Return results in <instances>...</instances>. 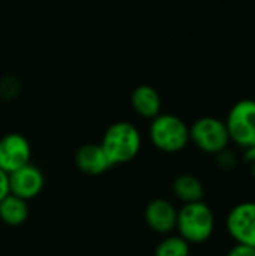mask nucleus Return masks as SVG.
<instances>
[{"label":"nucleus","instance_id":"10","mask_svg":"<svg viewBox=\"0 0 255 256\" xmlns=\"http://www.w3.org/2000/svg\"><path fill=\"white\" fill-rule=\"evenodd\" d=\"M75 165L86 176H101L111 168L101 144H84L75 153Z\"/></svg>","mask_w":255,"mask_h":256},{"label":"nucleus","instance_id":"15","mask_svg":"<svg viewBox=\"0 0 255 256\" xmlns=\"http://www.w3.org/2000/svg\"><path fill=\"white\" fill-rule=\"evenodd\" d=\"M20 90H21V84L12 75H8V76H5L0 81V98L3 100H12V99H15L20 94Z\"/></svg>","mask_w":255,"mask_h":256},{"label":"nucleus","instance_id":"4","mask_svg":"<svg viewBox=\"0 0 255 256\" xmlns=\"http://www.w3.org/2000/svg\"><path fill=\"white\" fill-rule=\"evenodd\" d=\"M189 142L200 152L207 154H218L228 148L230 135L225 122L218 117H200L189 126Z\"/></svg>","mask_w":255,"mask_h":256},{"label":"nucleus","instance_id":"9","mask_svg":"<svg viewBox=\"0 0 255 256\" xmlns=\"http://www.w3.org/2000/svg\"><path fill=\"white\" fill-rule=\"evenodd\" d=\"M144 220L147 226L162 236H168L176 230L177 208L173 202L164 198L152 200L144 210Z\"/></svg>","mask_w":255,"mask_h":256},{"label":"nucleus","instance_id":"17","mask_svg":"<svg viewBox=\"0 0 255 256\" xmlns=\"http://www.w3.org/2000/svg\"><path fill=\"white\" fill-rule=\"evenodd\" d=\"M242 160H243V164L248 166L249 174L255 178V146L245 148L243 156H242Z\"/></svg>","mask_w":255,"mask_h":256},{"label":"nucleus","instance_id":"3","mask_svg":"<svg viewBox=\"0 0 255 256\" xmlns=\"http://www.w3.org/2000/svg\"><path fill=\"white\" fill-rule=\"evenodd\" d=\"M149 138L159 152L174 154L189 144V126L174 114H159L152 118Z\"/></svg>","mask_w":255,"mask_h":256},{"label":"nucleus","instance_id":"16","mask_svg":"<svg viewBox=\"0 0 255 256\" xmlns=\"http://www.w3.org/2000/svg\"><path fill=\"white\" fill-rule=\"evenodd\" d=\"M216 156V165L221 171H225V172H231L237 164H239V159H237V154L231 150V148H225L222 152H219Z\"/></svg>","mask_w":255,"mask_h":256},{"label":"nucleus","instance_id":"6","mask_svg":"<svg viewBox=\"0 0 255 256\" xmlns=\"http://www.w3.org/2000/svg\"><path fill=\"white\" fill-rule=\"evenodd\" d=\"M225 228L237 244L255 248V201H243L231 207Z\"/></svg>","mask_w":255,"mask_h":256},{"label":"nucleus","instance_id":"2","mask_svg":"<svg viewBox=\"0 0 255 256\" xmlns=\"http://www.w3.org/2000/svg\"><path fill=\"white\" fill-rule=\"evenodd\" d=\"M215 213L204 201L183 204L177 210L176 230L189 244H203L215 232Z\"/></svg>","mask_w":255,"mask_h":256},{"label":"nucleus","instance_id":"5","mask_svg":"<svg viewBox=\"0 0 255 256\" xmlns=\"http://www.w3.org/2000/svg\"><path fill=\"white\" fill-rule=\"evenodd\" d=\"M230 141L243 150L255 146V99L236 102L225 118Z\"/></svg>","mask_w":255,"mask_h":256},{"label":"nucleus","instance_id":"18","mask_svg":"<svg viewBox=\"0 0 255 256\" xmlns=\"http://www.w3.org/2000/svg\"><path fill=\"white\" fill-rule=\"evenodd\" d=\"M227 256H255V248L251 246H246V244H234L230 250Z\"/></svg>","mask_w":255,"mask_h":256},{"label":"nucleus","instance_id":"19","mask_svg":"<svg viewBox=\"0 0 255 256\" xmlns=\"http://www.w3.org/2000/svg\"><path fill=\"white\" fill-rule=\"evenodd\" d=\"M9 195V174L0 170V201Z\"/></svg>","mask_w":255,"mask_h":256},{"label":"nucleus","instance_id":"13","mask_svg":"<svg viewBox=\"0 0 255 256\" xmlns=\"http://www.w3.org/2000/svg\"><path fill=\"white\" fill-rule=\"evenodd\" d=\"M29 218L27 201L9 194L0 201V220L9 226H20Z\"/></svg>","mask_w":255,"mask_h":256},{"label":"nucleus","instance_id":"7","mask_svg":"<svg viewBox=\"0 0 255 256\" xmlns=\"http://www.w3.org/2000/svg\"><path fill=\"white\" fill-rule=\"evenodd\" d=\"M30 158L32 147L24 135L11 132L0 138V170L6 174L30 164Z\"/></svg>","mask_w":255,"mask_h":256},{"label":"nucleus","instance_id":"12","mask_svg":"<svg viewBox=\"0 0 255 256\" xmlns=\"http://www.w3.org/2000/svg\"><path fill=\"white\" fill-rule=\"evenodd\" d=\"M174 196L183 204L204 201V186L203 182L194 174H179L171 184Z\"/></svg>","mask_w":255,"mask_h":256},{"label":"nucleus","instance_id":"1","mask_svg":"<svg viewBox=\"0 0 255 256\" xmlns=\"http://www.w3.org/2000/svg\"><path fill=\"white\" fill-rule=\"evenodd\" d=\"M101 147L111 166L123 165L137 158L141 148V134L129 122H117L107 128Z\"/></svg>","mask_w":255,"mask_h":256},{"label":"nucleus","instance_id":"8","mask_svg":"<svg viewBox=\"0 0 255 256\" xmlns=\"http://www.w3.org/2000/svg\"><path fill=\"white\" fill-rule=\"evenodd\" d=\"M44 184L45 177L42 171L30 164L9 174V194L27 202L35 200L42 192Z\"/></svg>","mask_w":255,"mask_h":256},{"label":"nucleus","instance_id":"11","mask_svg":"<svg viewBox=\"0 0 255 256\" xmlns=\"http://www.w3.org/2000/svg\"><path fill=\"white\" fill-rule=\"evenodd\" d=\"M131 105L140 117L152 120L161 114L162 100L156 88H153L152 86L143 84V86H138L132 92Z\"/></svg>","mask_w":255,"mask_h":256},{"label":"nucleus","instance_id":"14","mask_svg":"<svg viewBox=\"0 0 255 256\" xmlns=\"http://www.w3.org/2000/svg\"><path fill=\"white\" fill-rule=\"evenodd\" d=\"M153 256H191V244L177 236H167L159 242Z\"/></svg>","mask_w":255,"mask_h":256}]
</instances>
